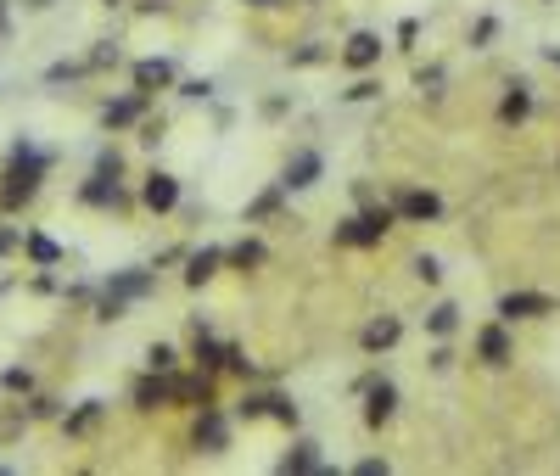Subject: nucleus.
Instances as JSON below:
<instances>
[{"mask_svg": "<svg viewBox=\"0 0 560 476\" xmlns=\"http://www.w3.org/2000/svg\"><path fill=\"white\" fill-rule=\"evenodd\" d=\"M40 174H45V163L28 146H17L12 152V168L0 174V208H23L28 196L40 191Z\"/></svg>", "mask_w": 560, "mask_h": 476, "instance_id": "nucleus-1", "label": "nucleus"}, {"mask_svg": "<svg viewBox=\"0 0 560 476\" xmlns=\"http://www.w3.org/2000/svg\"><path fill=\"white\" fill-rule=\"evenodd\" d=\"M387 230H392V208H364V213L336 224V241H342V247H376Z\"/></svg>", "mask_w": 560, "mask_h": 476, "instance_id": "nucleus-2", "label": "nucleus"}, {"mask_svg": "<svg viewBox=\"0 0 560 476\" xmlns=\"http://www.w3.org/2000/svg\"><path fill=\"white\" fill-rule=\"evenodd\" d=\"M168 398H174V381H168V370H152V376L135 381V409H163Z\"/></svg>", "mask_w": 560, "mask_h": 476, "instance_id": "nucleus-3", "label": "nucleus"}, {"mask_svg": "<svg viewBox=\"0 0 560 476\" xmlns=\"http://www.w3.org/2000/svg\"><path fill=\"white\" fill-rule=\"evenodd\" d=\"M549 308H555V303H549L544 292H510L499 303V314H504V320H538V314H549Z\"/></svg>", "mask_w": 560, "mask_h": 476, "instance_id": "nucleus-4", "label": "nucleus"}, {"mask_svg": "<svg viewBox=\"0 0 560 476\" xmlns=\"http://www.w3.org/2000/svg\"><path fill=\"white\" fill-rule=\"evenodd\" d=\"M392 213H404V219L426 224V219H437V213H443V202H437L432 191H398V202H392Z\"/></svg>", "mask_w": 560, "mask_h": 476, "instance_id": "nucleus-5", "label": "nucleus"}, {"mask_svg": "<svg viewBox=\"0 0 560 476\" xmlns=\"http://www.w3.org/2000/svg\"><path fill=\"white\" fill-rule=\"evenodd\" d=\"M230 443V432H224V415L219 409H202V420H196V448H202V454H219V448Z\"/></svg>", "mask_w": 560, "mask_h": 476, "instance_id": "nucleus-6", "label": "nucleus"}, {"mask_svg": "<svg viewBox=\"0 0 560 476\" xmlns=\"http://www.w3.org/2000/svg\"><path fill=\"white\" fill-rule=\"evenodd\" d=\"M163 84H174V62L146 56V62L135 68V90H140V96H152V90H163Z\"/></svg>", "mask_w": 560, "mask_h": 476, "instance_id": "nucleus-7", "label": "nucleus"}, {"mask_svg": "<svg viewBox=\"0 0 560 476\" xmlns=\"http://www.w3.org/2000/svg\"><path fill=\"white\" fill-rule=\"evenodd\" d=\"M342 62H348V68H376V62H381V40H376V34H353V40L342 45Z\"/></svg>", "mask_w": 560, "mask_h": 476, "instance_id": "nucleus-8", "label": "nucleus"}, {"mask_svg": "<svg viewBox=\"0 0 560 476\" xmlns=\"http://www.w3.org/2000/svg\"><path fill=\"white\" fill-rule=\"evenodd\" d=\"M398 336H404V325L392 320V314H381V320H370V325H364V336H359V342H364V353H381V348H392Z\"/></svg>", "mask_w": 560, "mask_h": 476, "instance_id": "nucleus-9", "label": "nucleus"}, {"mask_svg": "<svg viewBox=\"0 0 560 476\" xmlns=\"http://www.w3.org/2000/svg\"><path fill=\"white\" fill-rule=\"evenodd\" d=\"M140 196H146V208H152V213H168L174 202H180V185H174V174H152Z\"/></svg>", "mask_w": 560, "mask_h": 476, "instance_id": "nucleus-10", "label": "nucleus"}, {"mask_svg": "<svg viewBox=\"0 0 560 476\" xmlns=\"http://www.w3.org/2000/svg\"><path fill=\"white\" fill-rule=\"evenodd\" d=\"M23 432H28V409L23 404H0V448L23 443Z\"/></svg>", "mask_w": 560, "mask_h": 476, "instance_id": "nucleus-11", "label": "nucleus"}, {"mask_svg": "<svg viewBox=\"0 0 560 476\" xmlns=\"http://www.w3.org/2000/svg\"><path fill=\"white\" fill-rule=\"evenodd\" d=\"M476 353L488 364H510V336H504V325H488V331L476 336Z\"/></svg>", "mask_w": 560, "mask_h": 476, "instance_id": "nucleus-12", "label": "nucleus"}, {"mask_svg": "<svg viewBox=\"0 0 560 476\" xmlns=\"http://www.w3.org/2000/svg\"><path fill=\"white\" fill-rule=\"evenodd\" d=\"M101 415H107V404H96V398H90V404H79L68 420H62V426H68V437H90L101 426Z\"/></svg>", "mask_w": 560, "mask_h": 476, "instance_id": "nucleus-13", "label": "nucleus"}, {"mask_svg": "<svg viewBox=\"0 0 560 476\" xmlns=\"http://www.w3.org/2000/svg\"><path fill=\"white\" fill-rule=\"evenodd\" d=\"M224 264V252L219 247H202L191 252V269H185V286H202V280H213V269Z\"/></svg>", "mask_w": 560, "mask_h": 476, "instance_id": "nucleus-14", "label": "nucleus"}, {"mask_svg": "<svg viewBox=\"0 0 560 476\" xmlns=\"http://www.w3.org/2000/svg\"><path fill=\"white\" fill-rule=\"evenodd\" d=\"M392 404H398V392H392L387 381H381V387H370V409H364V420H370V426H387Z\"/></svg>", "mask_w": 560, "mask_h": 476, "instance_id": "nucleus-15", "label": "nucleus"}, {"mask_svg": "<svg viewBox=\"0 0 560 476\" xmlns=\"http://www.w3.org/2000/svg\"><path fill=\"white\" fill-rule=\"evenodd\" d=\"M174 398H185V404H196V409H208L213 404V387H208V376H180V381H174Z\"/></svg>", "mask_w": 560, "mask_h": 476, "instance_id": "nucleus-16", "label": "nucleus"}, {"mask_svg": "<svg viewBox=\"0 0 560 476\" xmlns=\"http://www.w3.org/2000/svg\"><path fill=\"white\" fill-rule=\"evenodd\" d=\"M84 202H90V208H118V180H112V174H96V180L84 185Z\"/></svg>", "mask_w": 560, "mask_h": 476, "instance_id": "nucleus-17", "label": "nucleus"}, {"mask_svg": "<svg viewBox=\"0 0 560 476\" xmlns=\"http://www.w3.org/2000/svg\"><path fill=\"white\" fill-rule=\"evenodd\" d=\"M140 107H146V96H129V101H112L107 112H101V124L107 129H124V124H135L140 118Z\"/></svg>", "mask_w": 560, "mask_h": 476, "instance_id": "nucleus-18", "label": "nucleus"}, {"mask_svg": "<svg viewBox=\"0 0 560 476\" xmlns=\"http://www.w3.org/2000/svg\"><path fill=\"white\" fill-rule=\"evenodd\" d=\"M314 174H320V157L303 152L292 168H286V185H292V191H303V185H314Z\"/></svg>", "mask_w": 560, "mask_h": 476, "instance_id": "nucleus-19", "label": "nucleus"}, {"mask_svg": "<svg viewBox=\"0 0 560 476\" xmlns=\"http://www.w3.org/2000/svg\"><path fill=\"white\" fill-rule=\"evenodd\" d=\"M107 292H112V297H124V303H129V297H146V292H152V275H140V269H135V275H118Z\"/></svg>", "mask_w": 560, "mask_h": 476, "instance_id": "nucleus-20", "label": "nucleus"}, {"mask_svg": "<svg viewBox=\"0 0 560 476\" xmlns=\"http://www.w3.org/2000/svg\"><path fill=\"white\" fill-rule=\"evenodd\" d=\"M527 112H532V96H527V90H521V84H516V90H510V96L499 101V118H504V124H521Z\"/></svg>", "mask_w": 560, "mask_h": 476, "instance_id": "nucleus-21", "label": "nucleus"}, {"mask_svg": "<svg viewBox=\"0 0 560 476\" xmlns=\"http://www.w3.org/2000/svg\"><path fill=\"white\" fill-rule=\"evenodd\" d=\"M454 325H460V308H454V303H437L432 314H426V331H432V336H448Z\"/></svg>", "mask_w": 560, "mask_h": 476, "instance_id": "nucleus-22", "label": "nucleus"}, {"mask_svg": "<svg viewBox=\"0 0 560 476\" xmlns=\"http://www.w3.org/2000/svg\"><path fill=\"white\" fill-rule=\"evenodd\" d=\"M320 465V454H314V443H297L286 460H280V471H314Z\"/></svg>", "mask_w": 560, "mask_h": 476, "instance_id": "nucleus-23", "label": "nucleus"}, {"mask_svg": "<svg viewBox=\"0 0 560 476\" xmlns=\"http://www.w3.org/2000/svg\"><path fill=\"white\" fill-rule=\"evenodd\" d=\"M23 247H28V258L34 264H56L62 252H56V241H45V236H23Z\"/></svg>", "mask_w": 560, "mask_h": 476, "instance_id": "nucleus-24", "label": "nucleus"}, {"mask_svg": "<svg viewBox=\"0 0 560 476\" xmlns=\"http://www.w3.org/2000/svg\"><path fill=\"white\" fill-rule=\"evenodd\" d=\"M230 264H236V269H252V264H264V247H258V241H241V247L230 252Z\"/></svg>", "mask_w": 560, "mask_h": 476, "instance_id": "nucleus-25", "label": "nucleus"}, {"mask_svg": "<svg viewBox=\"0 0 560 476\" xmlns=\"http://www.w3.org/2000/svg\"><path fill=\"white\" fill-rule=\"evenodd\" d=\"M146 364H152V370H174V348H163V342L146 348Z\"/></svg>", "mask_w": 560, "mask_h": 476, "instance_id": "nucleus-26", "label": "nucleus"}, {"mask_svg": "<svg viewBox=\"0 0 560 476\" xmlns=\"http://www.w3.org/2000/svg\"><path fill=\"white\" fill-rule=\"evenodd\" d=\"M0 381H6V392H17V398H23L28 387H34V376H28V370H6Z\"/></svg>", "mask_w": 560, "mask_h": 476, "instance_id": "nucleus-27", "label": "nucleus"}, {"mask_svg": "<svg viewBox=\"0 0 560 476\" xmlns=\"http://www.w3.org/2000/svg\"><path fill=\"white\" fill-rule=\"evenodd\" d=\"M269 415H275L280 426H297V409L286 404V398H269Z\"/></svg>", "mask_w": 560, "mask_h": 476, "instance_id": "nucleus-28", "label": "nucleus"}, {"mask_svg": "<svg viewBox=\"0 0 560 476\" xmlns=\"http://www.w3.org/2000/svg\"><path fill=\"white\" fill-rule=\"evenodd\" d=\"M415 275L432 286V280H443V264H437V258H415Z\"/></svg>", "mask_w": 560, "mask_h": 476, "instance_id": "nucleus-29", "label": "nucleus"}, {"mask_svg": "<svg viewBox=\"0 0 560 476\" xmlns=\"http://www.w3.org/2000/svg\"><path fill=\"white\" fill-rule=\"evenodd\" d=\"M112 62H118V45H101V51L90 56V68H112Z\"/></svg>", "mask_w": 560, "mask_h": 476, "instance_id": "nucleus-30", "label": "nucleus"}, {"mask_svg": "<svg viewBox=\"0 0 560 476\" xmlns=\"http://www.w3.org/2000/svg\"><path fill=\"white\" fill-rule=\"evenodd\" d=\"M275 202H280L275 191H269V196H258V202H252V219H264V213H275Z\"/></svg>", "mask_w": 560, "mask_h": 476, "instance_id": "nucleus-31", "label": "nucleus"}, {"mask_svg": "<svg viewBox=\"0 0 560 476\" xmlns=\"http://www.w3.org/2000/svg\"><path fill=\"white\" fill-rule=\"evenodd\" d=\"M370 96H376V84H370V79H359V84L348 90V101H370Z\"/></svg>", "mask_w": 560, "mask_h": 476, "instance_id": "nucleus-32", "label": "nucleus"}, {"mask_svg": "<svg viewBox=\"0 0 560 476\" xmlns=\"http://www.w3.org/2000/svg\"><path fill=\"white\" fill-rule=\"evenodd\" d=\"M34 415H56V398H34V404H28V420Z\"/></svg>", "mask_w": 560, "mask_h": 476, "instance_id": "nucleus-33", "label": "nucleus"}, {"mask_svg": "<svg viewBox=\"0 0 560 476\" xmlns=\"http://www.w3.org/2000/svg\"><path fill=\"white\" fill-rule=\"evenodd\" d=\"M17 247V230H0V252H12Z\"/></svg>", "mask_w": 560, "mask_h": 476, "instance_id": "nucleus-34", "label": "nucleus"}, {"mask_svg": "<svg viewBox=\"0 0 560 476\" xmlns=\"http://www.w3.org/2000/svg\"><path fill=\"white\" fill-rule=\"evenodd\" d=\"M28 6H51V0H28Z\"/></svg>", "mask_w": 560, "mask_h": 476, "instance_id": "nucleus-35", "label": "nucleus"}, {"mask_svg": "<svg viewBox=\"0 0 560 476\" xmlns=\"http://www.w3.org/2000/svg\"><path fill=\"white\" fill-rule=\"evenodd\" d=\"M252 6H269V0H252Z\"/></svg>", "mask_w": 560, "mask_h": 476, "instance_id": "nucleus-36", "label": "nucleus"}, {"mask_svg": "<svg viewBox=\"0 0 560 476\" xmlns=\"http://www.w3.org/2000/svg\"><path fill=\"white\" fill-rule=\"evenodd\" d=\"M107 6H118V0H107Z\"/></svg>", "mask_w": 560, "mask_h": 476, "instance_id": "nucleus-37", "label": "nucleus"}]
</instances>
